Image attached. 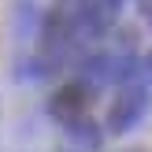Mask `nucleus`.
<instances>
[{"label": "nucleus", "instance_id": "f03ea898", "mask_svg": "<svg viewBox=\"0 0 152 152\" xmlns=\"http://www.w3.org/2000/svg\"><path fill=\"white\" fill-rule=\"evenodd\" d=\"M93 96H96V89L89 86L86 78H74V82H67L63 89H56V93H52V100H48V115L56 119L59 126H71V123H78V119L89 115Z\"/></svg>", "mask_w": 152, "mask_h": 152}, {"label": "nucleus", "instance_id": "f257e3e1", "mask_svg": "<svg viewBox=\"0 0 152 152\" xmlns=\"http://www.w3.org/2000/svg\"><path fill=\"white\" fill-rule=\"evenodd\" d=\"M145 111H148V86L141 78H134V82H126V86L119 89V96L111 100L104 126H108V134H130L134 126L145 119Z\"/></svg>", "mask_w": 152, "mask_h": 152}]
</instances>
